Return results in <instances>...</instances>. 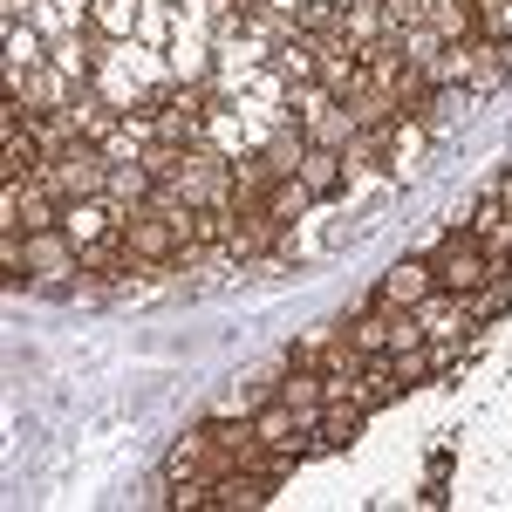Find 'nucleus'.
Listing matches in <instances>:
<instances>
[{"label":"nucleus","instance_id":"obj_1","mask_svg":"<svg viewBox=\"0 0 512 512\" xmlns=\"http://www.w3.org/2000/svg\"><path fill=\"white\" fill-rule=\"evenodd\" d=\"M485 280H492V267L478 260L472 239H465V246H451V253H444V267H437V287H451V294H478Z\"/></svg>","mask_w":512,"mask_h":512},{"label":"nucleus","instance_id":"obj_2","mask_svg":"<svg viewBox=\"0 0 512 512\" xmlns=\"http://www.w3.org/2000/svg\"><path fill=\"white\" fill-rule=\"evenodd\" d=\"M171 233H178V226H158V219H130V226H123V246H130V253H144V260H164V253H171Z\"/></svg>","mask_w":512,"mask_h":512},{"label":"nucleus","instance_id":"obj_3","mask_svg":"<svg viewBox=\"0 0 512 512\" xmlns=\"http://www.w3.org/2000/svg\"><path fill=\"white\" fill-rule=\"evenodd\" d=\"M280 403H287L294 417H315L321 403H328V390H321V376H315V369H294V383L280 390Z\"/></svg>","mask_w":512,"mask_h":512},{"label":"nucleus","instance_id":"obj_4","mask_svg":"<svg viewBox=\"0 0 512 512\" xmlns=\"http://www.w3.org/2000/svg\"><path fill=\"white\" fill-rule=\"evenodd\" d=\"M424 294H431L424 267H396V274L383 280V301H424Z\"/></svg>","mask_w":512,"mask_h":512},{"label":"nucleus","instance_id":"obj_5","mask_svg":"<svg viewBox=\"0 0 512 512\" xmlns=\"http://www.w3.org/2000/svg\"><path fill=\"white\" fill-rule=\"evenodd\" d=\"M349 342H355V355H383V349H390V321H383V315H362L349 328Z\"/></svg>","mask_w":512,"mask_h":512},{"label":"nucleus","instance_id":"obj_6","mask_svg":"<svg viewBox=\"0 0 512 512\" xmlns=\"http://www.w3.org/2000/svg\"><path fill=\"white\" fill-rule=\"evenodd\" d=\"M355 424H362V410H342V403H328V417H321V444H349L355 437Z\"/></svg>","mask_w":512,"mask_h":512},{"label":"nucleus","instance_id":"obj_7","mask_svg":"<svg viewBox=\"0 0 512 512\" xmlns=\"http://www.w3.org/2000/svg\"><path fill=\"white\" fill-rule=\"evenodd\" d=\"M355 383H362V390H355V396H362V410H376V403H390V396H396V376H390V369H362Z\"/></svg>","mask_w":512,"mask_h":512},{"label":"nucleus","instance_id":"obj_8","mask_svg":"<svg viewBox=\"0 0 512 512\" xmlns=\"http://www.w3.org/2000/svg\"><path fill=\"white\" fill-rule=\"evenodd\" d=\"M308 205V185H274V219H294Z\"/></svg>","mask_w":512,"mask_h":512},{"label":"nucleus","instance_id":"obj_9","mask_svg":"<svg viewBox=\"0 0 512 512\" xmlns=\"http://www.w3.org/2000/svg\"><path fill=\"white\" fill-rule=\"evenodd\" d=\"M335 185V158L321 151V158H308V192H328Z\"/></svg>","mask_w":512,"mask_h":512}]
</instances>
